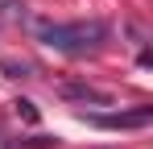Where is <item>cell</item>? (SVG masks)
I'll list each match as a JSON object with an SVG mask.
<instances>
[{"label": "cell", "mask_w": 153, "mask_h": 149, "mask_svg": "<svg viewBox=\"0 0 153 149\" xmlns=\"http://www.w3.org/2000/svg\"><path fill=\"white\" fill-rule=\"evenodd\" d=\"M62 99H79V104H112L108 91H95V87H87V83H66V87H62Z\"/></svg>", "instance_id": "cell-3"}, {"label": "cell", "mask_w": 153, "mask_h": 149, "mask_svg": "<svg viewBox=\"0 0 153 149\" xmlns=\"http://www.w3.org/2000/svg\"><path fill=\"white\" fill-rule=\"evenodd\" d=\"M108 21H42L37 25V42L58 50V54H87L100 42H108Z\"/></svg>", "instance_id": "cell-1"}, {"label": "cell", "mask_w": 153, "mask_h": 149, "mask_svg": "<svg viewBox=\"0 0 153 149\" xmlns=\"http://www.w3.org/2000/svg\"><path fill=\"white\" fill-rule=\"evenodd\" d=\"M83 120L95 124V128H145V124L153 120V108L141 104V108H132V112H103V116H87V112H83Z\"/></svg>", "instance_id": "cell-2"}, {"label": "cell", "mask_w": 153, "mask_h": 149, "mask_svg": "<svg viewBox=\"0 0 153 149\" xmlns=\"http://www.w3.org/2000/svg\"><path fill=\"white\" fill-rule=\"evenodd\" d=\"M17 112H21V116H25L29 124L37 120V108H33V99H17Z\"/></svg>", "instance_id": "cell-4"}]
</instances>
